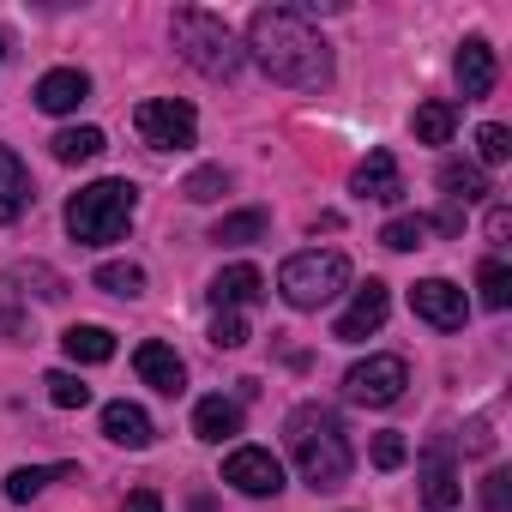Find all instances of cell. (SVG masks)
I'll return each mask as SVG.
<instances>
[{
	"mask_svg": "<svg viewBox=\"0 0 512 512\" xmlns=\"http://www.w3.org/2000/svg\"><path fill=\"white\" fill-rule=\"evenodd\" d=\"M241 55H253L272 85H290V91H326L332 85V43L290 7H260L253 13Z\"/></svg>",
	"mask_w": 512,
	"mask_h": 512,
	"instance_id": "obj_1",
	"label": "cell"
},
{
	"mask_svg": "<svg viewBox=\"0 0 512 512\" xmlns=\"http://www.w3.org/2000/svg\"><path fill=\"white\" fill-rule=\"evenodd\" d=\"M284 434H290V458H296V470H302V482H308L314 494H332V488L350 482L356 452H350L344 416H338L332 404H296Z\"/></svg>",
	"mask_w": 512,
	"mask_h": 512,
	"instance_id": "obj_2",
	"label": "cell"
},
{
	"mask_svg": "<svg viewBox=\"0 0 512 512\" xmlns=\"http://www.w3.org/2000/svg\"><path fill=\"white\" fill-rule=\"evenodd\" d=\"M139 211V187L133 181H91L67 199V235L79 247H103V241H121L127 223Z\"/></svg>",
	"mask_w": 512,
	"mask_h": 512,
	"instance_id": "obj_3",
	"label": "cell"
},
{
	"mask_svg": "<svg viewBox=\"0 0 512 512\" xmlns=\"http://www.w3.org/2000/svg\"><path fill=\"white\" fill-rule=\"evenodd\" d=\"M169 37H175V49H181V61L193 67V73H205V79H235L241 73V43H235V31L217 19V13H205V7H181L175 19H169Z\"/></svg>",
	"mask_w": 512,
	"mask_h": 512,
	"instance_id": "obj_4",
	"label": "cell"
},
{
	"mask_svg": "<svg viewBox=\"0 0 512 512\" xmlns=\"http://www.w3.org/2000/svg\"><path fill=\"white\" fill-rule=\"evenodd\" d=\"M344 290H350V260H344V253H332V247L290 253L284 272H278V296H284L290 308H302V314L326 308V302L344 296Z\"/></svg>",
	"mask_w": 512,
	"mask_h": 512,
	"instance_id": "obj_5",
	"label": "cell"
},
{
	"mask_svg": "<svg viewBox=\"0 0 512 512\" xmlns=\"http://www.w3.org/2000/svg\"><path fill=\"white\" fill-rule=\"evenodd\" d=\"M139 139L151 145V151H187L193 145V133H199V115H193V103H181V97H151V103H139Z\"/></svg>",
	"mask_w": 512,
	"mask_h": 512,
	"instance_id": "obj_6",
	"label": "cell"
},
{
	"mask_svg": "<svg viewBox=\"0 0 512 512\" xmlns=\"http://www.w3.org/2000/svg\"><path fill=\"white\" fill-rule=\"evenodd\" d=\"M404 386H410L404 356H368V362H356V368L344 374V398H350V404H374V410L398 404Z\"/></svg>",
	"mask_w": 512,
	"mask_h": 512,
	"instance_id": "obj_7",
	"label": "cell"
},
{
	"mask_svg": "<svg viewBox=\"0 0 512 512\" xmlns=\"http://www.w3.org/2000/svg\"><path fill=\"white\" fill-rule=\"evenodd\" d=\"M223 482H229L235 494L266 500V494H278V488H284V464H278L266 446H235V452L223 458Z\"/></svg>",
	"mask_w": 512,
	"mask_h": 512,
	"instance_id": "obj_8",
	"label": "cell"
},
{
	"mask_svg": "<svg viewBox=\"0 0 512 512\" xmlns=\"http://www.w3.org/2000/svg\"><path fill=\"white\" fill-rule=\"evenodd\" d=\"M410 308H416V320H428L434 332H464V320H470L464 290L446 284V278H422V284L410 290Z\"/></svg>",
	"mask_w": 512,
	"mask_h": 512,
	"instance_id": "obj_9",
	"label": "cell"
},
{
	"mask_svg": "<svg viewBox=\"0 0 512 512\" xmlns=\"http://www.w3.org/2000/svg\"><path fill=\"white\" fill-rule=\"evenodd\" d=\"M422 500H428V512H452L458 506V470H452V434H434L428 446H422Z\"/></svg>",
	"mask_w": 512,
	"mask_h": 512,
	"instance_id": "obj_10",
	"label": "cell"
},
{
	"mask_svg": "<svg viewBox=\"0 0 512 512\" xmlns=\"http://www.w3.org/2000/svg\"><path fill=\"white\" fill-rule=\"evenodd\" d=\"M386 314H392V290H386L380 278H368V284L356 290V302L338 314L332 338H338V344H362L368 332H380V326H386Z\"/></svg>",
	"mask_w": 512,
	"mask_h": 512,
	"instance_id": "obj_11",
	"label": "cell"
},
{
	"mask_svg": "<svg viewBox=\"0 0 512 512\" xmlns=\"http://www.w3.org/2000/svg\"><path fill=\"white\" fill-rule=\"evenodd\" d=\"M350 193H356V199L398 205V199H404V169H398V157H392V151H368V157L356 163V175H350Z\"/></svg>",
	"mask_w": 512,
	"mask_h": 512,
	"instance_id": "obj_12",
	"label": "cell"
},
{
	"mask_svg": "<svg viewBox=\"0 0 512 512\" xmlns=\"http://www.w3.org/2000/svg\"><path fill=\"white\" fill-rule=\"evenodd\" d=\"M133 368H139V380H145L151 392H163V398H181V386H187V362H181L163 338L139 344V350H133Z\"/></svg>",
	"mask_w": 512,
	"mask_h": 512,
	"instance_id": "obj_13",
	"label": "cell"
},
{
	"mask_svg": "<svg viewBox=\"0 0 512 512\" xmlns=\"http://www.w3.org/2000/svg\"><path fill=\"white\" fill-rule=\"evenodd\" d=\"M266 296V278H260V266H223L217 278H211V302H217V314H241V308H253Z\"/></svg>",
	"mask_w": 512,
	"mask_h": 512,
	"instance_id": "obj_14",
	"label": "cell"
},
{
	"mask_svg": "<svg viewBox=\"0 0 512 512\" xmlns=\"http://www.w3.org/2000/svg\"><path fill=\"white\" fill-rule=\"evenodd\" d=\"M85 97H91V79H85L79 67H55V73L37 79V109H43V115H73Z\"/></svg>",
	"mask_w": 512,
	"mask_h": 512,
	"instance_id": "obj_15",
	"label": "cell"
},
{
	"mask_svg": "<svg viewBox=\"0 0 512 512\" xmlns=\"http://www.w3.org/2000/svg\"><path fill=\"white\" fill-rule=\"evenodd\" d=\"M103 434H109L115 446H127V452H145V446L157 440V428H151V416H145L139 404H127V398H115V404H103Z\"/></svg>",
	"mask_w": 512,
	"mask_h": 512,
	"instance_id": "obj_16",
	"label": "cell"
},
{
	"mask_svg": "<svg viewBox=\"0 0 512 512\" xmlns=\"http://www.w3.org/2000/svg\"><path fill=\"white\" fill-rule=\"evenodd\" d=\"M452 73H458V85H464V103L488 97V91H494V49H488L482 37H464V49H458Z\"/></svg>",
	"mask_w": 512,
	"mask_h": 512,
	"instance_id": "obj_17",
	"label": "cell"
},
{
	"mask_svg": "<svg viewBox=\"0 0 512 512\" xmlns=\"http://www.w3.org/2000/svg\"><path fill=\"white\" fill-rule=\"evenodd\" d=\"M193 434H199V440H211V446H223L229 434H241V404H235V398H223V392L199 398V404H193Z\"/></svg>",
	"mask_w": 512,
	"mask_h": 512,
	"instance_id": "obj_18",
	"label": "cell"
},
{
	"mask_svg": "<svg viewBox=\"0 0 512 512\" xmlns=\"http://www.w3.org/2000/svg\"><path fill=\"white\" fill-rule=\"evenodd\" d=\"M25 205H31V175L7 145H0V223H19Z\"/></svg>",
	"mask_w": 512,
	"mask_h": 512,
	"instance_id": "obj_19",
	"label": "cell"
},
{
	"mask_svg": "<svg viewBox=\"0 0 512 512\" xmlns=\"http://www.w3.org/2000/svg\"><path fill=\"white\" fill-rule=\"evenodd\" d=\"M440 193L452 205H476V199H488V169H476V163H440Z\"/></svg>",
	"mask_w": 512,
	"mask_h": 512,
	"instance_id": "obj_20",
	"label": "cell"
},
{
	"mask_svg": "<svg viewBox=\"0 0 512 512\" xmlns=\"http://www.w3.org/2000/svg\"><path fill=\"white\" fill-rule=\"evenodd\" d=\"M61 350H67L73 362L97 368V362L115 356V332H103V326H67V332H61Z\"/></svg>",
	"mask_w": 512,
	"mask_h": 512,
	"instance_id": "obj_21",
	"label": "cell"
},
{
	"mask_svg": "<svg viewBox=\"0 0 512 512\" xmlns=\"http://www.w3.org/2000/svg\"><path fill=\"white\" fill-rule=\"evenodd\" d=\"M416 145H446L452 139V127H458V103H446V97H434V103H422L416 109Z\"/></svg>",
	"mask_w": 512,
	"mask_h": 512,
	"instance_id": "obj_22",
	"label": "cell"
},
{
	"mask_svg": "<svg viewBox=\"0 0 512 512\" xmlns=\"http://www.w3.org/2000/svg\"><path fill=\"white\" fill-rule=\"evenodd\" d=\"M103 145H109V139H103L97 127H61V133L49 139V151H55L61 163H91V157H103Z\"/></svg>",
	"mask_w": 512,
	"mask_h": 512,
	"instance_id": "obj_23",
	"label": "cell"
},
{
	"mask_svg": "<svg viewBox=\"0 0 512 512\" xmlns=\"http://www.w3.org/2000/svg\"><path fill=\"white\" fill-rule=\"evenodd\" d=\"M55 476H73V470H67V464H19V470L7 476V500H13V506H25V500H37Z\"/></svg>",
	"mask_w": 512,
	"mask_h": 512,
	"instance_id": "obj_24",
	"label": "cell"
},
{
	"mask_svg": "<svg viewBox=\"0 0 512 512\" xmlns=\"http://www.w3.org/2000/svg\"><path fill=\"white\" fill-rule=\"evenodd\" d=\"M103 296H145V266H133V260H109V266H97V278H91Z\"/></svg>",
	"mask_w": 512,
	"mask_h": 512,
	"instance_id": "obj_25",
	"label": "cell"
},
{
	"mask_svg": "<svg viewBox=\"0 0 512 512\" xmlns=\"http://www.w3.org/2000/svg\"><path fill=\"white\" fill-rule=\"evenodd\" d=\"M260 235H266V211H229L211 229V241H223V247H247V241H260Z\"/></svg>",
	"mask_w": 512,
	"mask_h": 512,
	"instance_id": "obj_26",
	"label": "cell"
},
{
	"mask_svg": "<svg viewBox=\"0 0 512 512\" xmlns=\"http://www.w3.org/2000/svg\"><path fill=\"white\" fill-rule=\"evenodd\" d=\"M476 290H482V308H512V272H506V260H482V272H476Z\"/></svg>",
	"mask_w": 512,
	"mask_h": 512,
	"instance_id": "obj_27",
	"label": "cell"
},
{
	"mask_svg": "<svg viewBox=\"0 0 512 512\" xmlns=\"http://www.w3.org/2000/svg\"><path fill=\"white\" fill-rule=\"evenodd\" d=\"M43 386H49V404H61V410H85V404H91V386H85L79 374H67V368H55Z\"/></svg>",
	"mask_w": 512,
	"mask_h": 512,
	"instance_id": "obj_28",
	"label": "cell"
},
{
	"mask_svg": "<svg viewBox=\"0 0 512 512\" xmlns=\"http://www.w3.org/2000/svg\"><path fill=\"white\" fill-rule=\"evenodd\" d=\"M380 241H386L392 253H410V247L428 241V217H392V223L380 229Z\"/></svg>",
	"mask_w": 512,
	"mask_h": 512,
	"instance_id": "obj_29",
	"label": "cell"
},
{
	"mask_svg": "<svg viewBox=\"0 0 512 512\" xmlns=\"http://www.w3.org/2000/svg\"><path fill=\"white\" fill-rule=\"evenodd\" d=\"M181 193H187L193 205H211V199L229 193V175H223V169H193V175L181 181Z\"/></svg>",
	"mask_w": 512,
	"mask_h": 512,
	"instance_id": "obj_30",
	"label": "cell"
},
{
	"mask_svg": "<svg viewBox=\"0 0 512 512\" xmlns=\"http://www.w3.org/2000/svg\"><path fill=\"white\" fill-rule=\"evenodd\" d=\"M476 157H482L488 169H500V163L512 157V133H506V127H482V133H476ZM482 163H476V169H482Z\"/></svg>",
	"mask_w": 512,
	"mask_h": 512,
	"instance_id": "obj_31",
	"label": "cell"
},
{
	"mask_svg": "<svg viewBox=\"0 0 512 512\" xmlns=\"http://www.w3.org/2000/svg\"><path fill=\"white\" fill-rule=\"evenodd\" d=\"M211 344H217V350H241V344H247V320H241V314H217V320H211Z\"/></svg>",
	"mask_w": 512,
	"mask_h": 512,
	"instance_id": "obj_32",
	"label": "cell"
},
{
	"mask_svg": "<svg viewBox=\"0 0 512 512\" xmlns=\"http://www.w3.org/2000/svg\"><path fill=\"white\" fill-rule=\"evenodd\" d=\"M482 506H488V512H506V506H512V476H506V470H488V476H482Z\"/></svg>",
	"mask_w": 512,
	"mask_h": 512,
	"instance_id": "obj_33",
	"label": "cell"
},
{
	"mask_svg": "<svg viewBox=\"0 0 512 512\" xmlns=\"http://www.w3.org/2000/svg\"><path fill=\"white\" fill-rule=\"evenodd\" d=\"M404 458H410L404 434H374V464H380V470H398Z\"/></svg>",
	"mask_w": 512,
	"mask_h": 512,
	"instance_id": "obj_34",
	"label": "cell"
},
{
	"mask_svg": "<svg viewBox=\"0 0 512 512\" xmlns=\"http://www.w3.org/2000/svg\"><path fill=\"white\" fill-rule=\"evenodd\" d=\"M506 235H512V211L506 205H488V241L506 247Z\"/></svg>",
	"mask_w": 512,
	"mask_h": 512,
	"instance_id": "obj_35",
	"label": "cell"
},
{
	"mask_svg": "<svg viewBox=\"0 0 512 512\" xmlns=\"http://www.w3.org/2000/svg\"><path fill=\"white\" fill-rule=\"evenodd\" d=\"M488 446H494V434H488V422L476 416V422L464 428V452H488Z\"/></svg>",
	"mask_w": 512,
	"mask_h": 512,
	"instance_id": "obj_36",
	"label": "cell"
},
{
	"mask_svg": "<svg viewBox=\"0 0 512 512\" xmlns=\"http://www.w3.org/2000/svg\"><path fill=\"white\" fill-rule=\"evenodd\" d=\"M127 512H163V494L157 488H133L127 494Z\"/></svg>",
	"mask_w": 512,
	"mask_h": 512,
	"instance_id": "obj_37",
	"label": "cell"
},
{
	"mask_svg": "<svg viewBox=\"0 0 512 512\" xmlns=\"http://www.w3.org/2000/svg\"><path fill=\"white\" fill-rule=\"evenodd\" d=\"M0 61H7V31H0Z\"/></svg>",
	"mask_w": 512,
	"mask_h": 512,
	"instance_id": "obj_38",
	"label": "cell"
}]
</instances>
